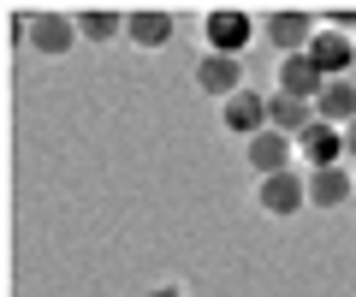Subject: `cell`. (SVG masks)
<instances>
[{
	"label": "cell",
	"instance_id": "obj_1",
	"mask_svg": "<svg viewBox=\"0 0 356 297\" xmlns=\"http://www.w3.org/2000/svg\"><path fill=\"white\" fill-rule=\"evenodd\" d=\"M261 30H267V42H273V48H280V60H285V54H309V42L321 36V18L303 13V6H273Z\"/></svg>",
	"mask_w": 356,
	"mask_h": 297
},
{
	"label": "cell",
	"instance_id": "obj_2",
	"mask_svg": "<svg viewBox=\"0 0 356 297\" xmlns=\"http://www.w3.org/2000/svg\"><path fill=\"white\" fill-rule=\"evenodd\" d=\"M202 30H208V54H232V60H243V48H250V36H255V18L243 13V6H214Z\"/></svg>",
	"mask_w": 356,
	"mask_h": 297
},
{
	"label": "cell",
	"instance_id": "obj_3",
	"mask_svg": "<svg viewBox=\"0 0 356 297\" xmlns=\"http://www.w3.org/2000/svg\"><path fill=\"white\" fill-rule=\"evenodd\" d=\"M255 202H261V214L291 220V214L309 208V179H303V172H273V179L255 184Z\"/></svg>",
	"mask_w": 356,
	"mask_h": 297
},
{
	"label": "cell",
	"instance_id": "obj_4",
	"mask_svg": "<svg viewBox=\"0 0 356 297\" xmlns=\"http://www.w3.org/2000/svg\"><path fill=\"white\" fill-rule=\"evenodd\" d=\"M196 90L226 107L238 90H250V83H243V60H232V54H202V60H196Z\"/></svg>",
	"mask_w": 356,
	"mask_h": 297
},
{
	"label": "cell",
	"instance_id": "obj_5",
	"mask_svg": "<svg viewBox=\"0 0 356 297\" xmlns=\"http://www.w3.org/2000/svg\"><path fill=\"white\" fill-rule=\"evenodd\" d=\"M30 48H36L42 60H65V54L77 48V18H65V13H36V18H30Z\"/></svg>",
	"mask_w": 356,
	"mask_h": 297
},
{
	"label": "cell",
	"instance_id": "obj_6",
	"mask_svg": "<svg viewBox=\"0 0 356 297\" xmlns=\"http://www.w3.org/2000/svg\"><path fill=\"white\" fill-rule=\"evenodd\" d=\"M297 155H303L309 172H321V167H344V131L327 125V119H315V125L297 137Z\"/></svg>",
	"mask_w": 356,
	"mask_h": 297
},
{
	"label": "cell",
	"instance_id": "obj_7",
	"mask_svg": "<svg viewBox=\"0 0 356 297\" xmlns=\"http://www.w3.org/2000/svg\"><path fill=\"white\" fill-rule=\"evenodd\" d=\"M220 125H226L232 137H243V143L261 137V131H267V95L261 90H238L226 107H220Z\"/></svg>",
	"mask_w": 356,
	"mask_h": 297
},
{
	"label": "cell",
	"instance_id": "obj_8",
	"mask_svg": "<svg viewBox=\"0 0 356 297\" xmlns=\"http://www.w3.org/2000/svg\"><path fill=\"white\" fill-rule=\"evenodd\" d=\"M243 155H250V167L261 172V179H273V172H291V155H297V137H285V131L267 125L261 137L243 143Z\"/></svg>",
	"mask_w": 356,
	"mask_h": 297
},
{
	"label": "cell",
	"instance_id": "obj_9",
	"mask_svg": "<svg viewBox=\"0 0 356 297\" xmlns=\"http://www.w3.org/2000/svg\"><path fill=\"white\" fill-rule=\"evenodd\" d=\"M309 60L321 65V78H327V83H332V78H344V72L356 65V36H339V30L321 24V36L309 42Z\"/></svg>",
	"mask_w": 356,
	"mask_h": 297
},
{
	"label": "cell",
	"instance_id": "obj_10",
	"mask_svg": "<svg viewBox=\"0 0 356 297\" xmlns=\"http://www.w3.org/2000/svg\"><path fill=\"white\" fill-rule=\"evenodd\" d=\"M350 196H356V172H350V167H321V172H309V208L332 214V208H344Z\"/></svg>",
	"mask_w": 356,
	"mask_h": 297
},
{
	"label": "cell",
	"instance_id": "obj_11",
	"mask_svg": "<svg viewBox=\"0 0 356 297\" xmlns=\"http://www.w3.org/2000/svg\"><path fill=\"white\" fill-rule=\"evenodd\" d=\"M327 78H321V65L309 54H285L280 60V95H297V102H321Z\"/></svg>",
	"mask_w": 356,
	"mask_h": 297
},
{
	"label": "cell",
	"instance_id": "obj_12",
	"mask_svg": "<svg viewBox=\"0 0 356 297\" xmlns=\"http://www.w3.org/2000/svg\"><path fill=\"white\" fill-rule=\"evenodd\" d=\"M125 36L137 42V48H166V42H172V13H166V6H131Z\"/></svg>",
	"mask_w": 356,
	"mask_h": 297
},
{
	"label": "cell",
	"instance_id": "obj_13",
	"mask_svg": "<svg viewBox=\"0 0 356 297\" xmlns=\"http://www.w3.org/2000/svg\"><path fill=\"white\" fill-rule=\"evenodd\" d=\"M315 119H321V113H315V102H297V95H280V90L267 95V125L285 131V137H303Z\"/></svg>",
	"mask_w": 356,
	"mask_h": 297
},
{
	"label": "cell",
	"instance_id": "obj_14",
	"mask_svg": "<svg viewBox=\"0 0 356 297\" xmlns=\"http://www.w3.org/2000/svg\"><path fill=\"white\" fill-rule=\"evenodd\" d=\"M315 113L327 119V125H356V83L350 78H332L327 90H321V102H315Z\"/></svg>",
	"mask_w": 356,
	"mask_h": 297
},
{
	"label": "cell",
	"instance_id": "obj_15",
	"mask_svg": "<svg viewBox=\"0 0 356 297\" xmlns=\"http://www.w3.org/2000/svg\"><path fill=\"white\" fill-rule=\"evenodd\" d=\"M77 36H83V42L125 36V13H119V6H83V13H77Z\"/></svg>",
	"mask_w": 356,
	"mask_h": 297
},
{
	"label": "cell",
	"instance_id": "obj_16",
	"mask_svg": "<svg viewBox=\"0 0 356 297\" xmlns=\"http://www.w3.org/2000/svg\"><path fill=\"white\" fill-rule=\"evenodd\" d=\"M344 161H356V125H344Z\"/></svg>",
	"mask_w": 356,
	"mask_h": 297
},
{
	"label": "cell",
	"instance_id": "obj_17",
	"mask_svg": "<svg viewBox=\"0 0 356 297\" xmlns=\"http://www.w3.org/2000/svg\"><path fill=\"white\" fill-rule=\"evenodd\" d=\"M143 297H184L178 285H154V291H143Z\"/></svg>",
	"mask_w": 356,
	"mask_h": 297
}]
</instances>
